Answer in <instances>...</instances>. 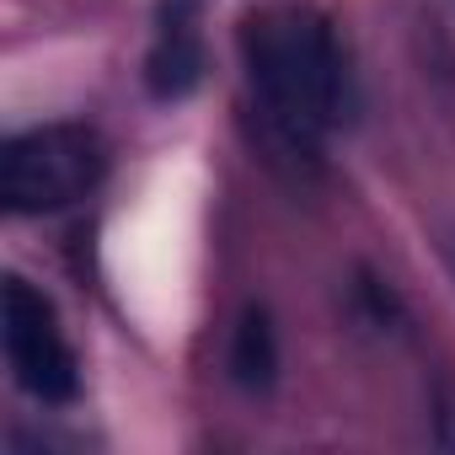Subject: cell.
<instances>
[{"instance_id":"1","label":"cell","mask_w":455,"mask_h":455,"mask_svg":"<svg viewBox=\"0 0 455 455\" xmlns=\"http://www.w3.org/2000/svg\"><path fill=\"white\" fill-rule=\"evenodd\" d=\"M242 60L268 150L290 166H316L327 129L348 113V70L332 28L300 6L258 12L242 28Z\"/></svg>"},{"instance_id":"2","label":"cell","mask_w":455,"mask_h":455,"mask_svg":"<svg viewBox=\"0 0 455 455\" xmlns=\"http://www.w3.org/2000/svg\"><path fill=\"white\" fill-rule=\"evenodd\" d=\"M108 150L86 124H44L0 150V198L12 214H54L102 182Z\"/></svg>"},{"instance_id":"3","label":"cell","mask_w":455,"mask_h":455,"mask_svg":"<svg viewBox=\"0 0 455 455\" xmlns=\"http://www.w3.org/2000/svg\"><path fill=\"white\" fill-rule=\"evenodd\" d=\"M0 322H6V359L12 375L28 396L38 402H70L81 391V364L76 348L60 327V311L49 306L44 290L28 279H6V300H0Z\"/></svg>"},{"instance_id":"4","label":"cell","mask_w":455,"mask_h":455,"mask_svg":"<svg viewBox=\"0 0 455 455\" xmlns=\"http://www.w3.org/2000/svg\"><path fill=\"white\" fill-rule=\"evenodd\" d=\"M204 81V33H198V0H166L161 28L145 60V86L161 102L188 97Z\"/></svg>"},{"instance_id":"5","label":"cell","mask_w":455,"mask_h":455,"mask_svg":"<svg viewBox=\"0 0 455 455\" xmlns=\"http://www.w3.org/2000/svg\"><path fill=\"white\" fill-rule=\"evenodd\" d=\"M231 370L242 386H268L274 370H279V348H274V327H268V311H247L242 327H236V348H231Z\"/></svg>"},{"instance_id":"6","label":"cell","mask_w":455,"mask_h":455,"mask_svg":"<svg viewBox=\"0 0 455 455\" xmlns=\"http://www.w3.org/2000/svg\"><path fill=\"white\" fill-rule=\"evenodd\" d=\"M450 263H455V247H450Z\"/></svg>"}]
</instances>
